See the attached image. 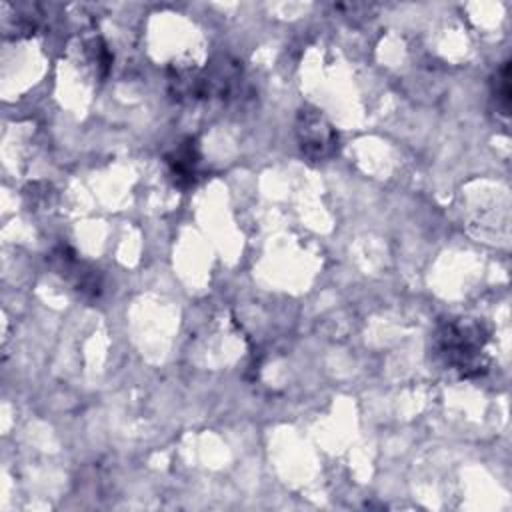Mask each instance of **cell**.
<instances>
[{
	"instance_id": "obj_3",
	"label": "cell",
	"mask_w": 512,
	"mask_h": 512,
	"mask_svg": "<svg viewBox=\"0 0 512 512\" xmlns=\"http://www.w3.org/2000/svg\"><path fill=\"white\" fill-rule=\"evenodd\" d=\"M50 262L54 266V270L72 284V288L76 292H80L82 296L88 298H96L102 292V276L96 268H92L88 262L80 260L72 248H68L66 244L56 246L50 252Z\"/></svg>"
},
{
	"instance_id": "obj_1",
	"label": "cell",
	"mask_w": 512,
	"mask_h": 512,
	"mask_svg": "<svg viewBox=\"0 0 512 512\" xmlns=\"http://www.w3.org/2000/svg\"><path fill=\"white\" fill-rule=\"evenodd\" d=\"M490 328L478 318H450L438 324L432 348L438 360L462 378H476L488 372L486 346Z\"/></svg>"
},
{
	"instance_id": "obj_2",
	"label": "cell",
	"mask_w": 512,
	"mask_h": 512,
	"mask_svg": "<svg viewBox=\"0 0 512 512\" xmlns=\"http://www.w3.org/2000/svg\"><path fill=\"white\" fill-rule=\"evenodd\" d=\"M294 132L302 154L314 162L326 160L336 154L338 134L330 120L314 106L304 104L296 112Z\"/></svg>"
},
{
	"instance_id": "obj_5",
	"label": "cell",
	"mask_w": 512,
	"mask_h": 512,
	"mask_svg": "<svg viewBox=\"0 0 512 512\" xmlns=\"http://www.w3.org/2000/svg\"><path fill=\"white\" fill-rule=\"evenodd\" d=\"M492 96L504 116L510 114V62H504L492 78Z\"/></svg>"
},
{
	"instance_id": "obj_4",
	"label": "cell",
	"mask_w": 512,
	"mask_h": 512,
	"mask_svg": "<svg viewBox=\"0 0 512 512\" xmlns=\"http://www.w3.org/2000/svg\"><path fill=\"white\" fill-rule=\"evenodd\" d=\"M200 160L202 154L194 138H184L166 154L170 176L180 188L196 184V180L200 178Z\"/></svg>"
}]
</instances>
